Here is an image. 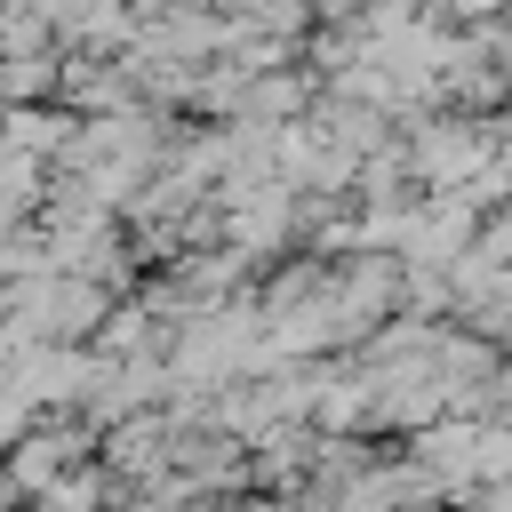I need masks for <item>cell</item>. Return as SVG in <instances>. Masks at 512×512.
<instances>
[{
	"instance_id": "3",
	"label": "cell",
	"mask_w": 512,
	"mask_h": 512,
	"mask_svg": "<svg viewBox=\"0 0 512 512\" xmlns=\"http://www.w3.org/2000/svg\"><path fill=\"white\" fill-rule=\"evenodd\" d=\"M16 496H24V488H16V472H8V464H0V512H8V504H16Z\"/></svg>"
},
{
	"instance_id": "2",
	"label": "cell",
	"mask_w": 512,
	"mask_h": 512,
	"mask_svg": "<svg viewBox=\"0 0 512 512\" xmlns=\"http://www.w3.org/2000/svg\"><path fill=\"white\" fill-rule=\"evenodd\" d=\"M32 512H96V496H88V488H80V480H72V488H64V480H56V488H48V496H40V504H32Z\"/></svg>"
},
{
	"instance_id": "4",
	"label": "cell",
	"mask_w": 512,
	"mask_h": 512,
	"mask_svg": "<svg viewBox=\"0 0 512 512\" xmlns=\"http://www.w3.org/2000/svg\"><path fill=\"white\" fill-rule=\"evenodd\" d=\"M8 432H16V408H8V400H0V440H8Z\"/></svg>"
},
{
	"instance_id": "1",
	"label": "cell",
	"mask_w": 512,
	"mask_h": 512,
	"mask_svg": "<svg viewBox=\"0 0 512 512\" xmlns=\"http://www.w3.org/2000/svg\"><path fill=\"white\" fill-rule=\"evenodd\" d=\"M72 456H80L72 440H56V432H40V440H24V448L8 456V472H16V488H24V496H48V488L64 480V464H72Z\"/></svg>"
}]
</instances>
